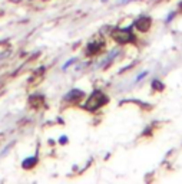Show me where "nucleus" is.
<instances>
[{"mask_svg": "<svg viewBox=\"0 0 182 184\" xmlns=\"http://www.w3.org/2000/svg\"><path fill=\"white\" fill-rule=\"evenodd\" d=\"M108 102V98L103 95V92L101 91H95L93 94L91 95V98H89V101L86 102V108L89 109V111H95V109L101 108L102 105H105V104Z\"/></svg>", "mask_w": 182, "mask_h": 184, "instance_id": "f257e3e1", "label": "nucleus"}, {"mask_svg": "<svg viewBox=\"0 0 182 184\" xmlns=\"http://www.w3.org/2000/svg\"><path fill=\"white\" fill-rule=\"evenodd\" d=\"M82 96H83V91H81V89H72L68 95L65 96V99L69 101V102H75V101L81 99Z\"/></svg>", "mask_w": 182, "mask_h": 184, "instance_id": "f03ea898", "label": "nucleus"}, {"mask_svg": "<svg viewBox=\"0 0 182 184\" xmlns=\"http://www.w3.org/2000/svg\"><path fill=\"white\" fill-rule=\"evenodd\" d=\"M37 163V158L36 157H27L23 160V163H22V167L26 168V170H29V168H32L33 165H36Z\"/></svg>", "mask_w": 182, "mask_h": 184, "instance_id": "7ed1b4c3", "label": "nucleus"}, {"mask_svg": "<svg viewBox=\"0 0 182 184\" xmlns=\"http://www.w3.org/2000/svg\"><path fill=\"white\" fill-rule=\"evenodd\" d=\"M75 62H76V58H72V59H69V61H66V62H65V65L62 66V69H63V71H65V69H68L70 65H73Z\"/></svg>", "mask_w": 182, "mask_h": 184, "instance_id": "20e7f679", "label": "nucleus"}, {"mask_svg": "<svg viewBox=\"0 0 182 184\" xmlns=\"http://www.w3.org/2000/svg\"><path fill=\"white\" fill-rule=\"evenodd\" d=\"M59 143H60V144H66V143H68V137H60V140H59Z\"/></svg>", "mask_w": 182, "mask_h": 184, "instance_id": "39448f33", "label": "nucleus"}, {"mask_svg": "<svg viewBox=\"0 0 182 184\" xmlns=\"http://www.w3.org/2000/svg\"><path fill=\"white\" fill-rule=\"evenodd\" d=\"M146 73H148V72H143V73H141V75H139L138 78H136V81H141V79L143 78V76H146Z\"/></svg>", "mask_w": 182, "mask_h": 184, "instance_id": "423d86ee", "label": "nucleus"}, {"mask_svg": "<svg viewBox=\"0 0 182 184\" xmlns=\"http://www.w3.org/2000/svg\"><path fill=\"white\" fill-rule=\"evenodd\" d=\"M102 2H108V0H102Z\"/></svg>", "mask_w": 182, "mask_h": 184, "instance_id": "0eeeda50", "label": "nucleus"}]
</instances>
